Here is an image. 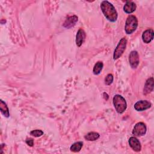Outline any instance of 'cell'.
Wrapping results in <instances>:
<instances>
[{
  "label": "cell",
  "mask_w": 154,
  "mask_h": 154,
  "mask_svg": "<svg viewBox=\"0 0 154 154\" xmlns=\"http://www.w3.org/2000/svg\"><path fill=\"white\" fill-rule=\"evenodd\" d=\"M138 26V19L136 16L134 15H129L128 16L125 25V31L127 34L133 33Z\"/></svg>",
  "instance_id": "cell-3"
},
{
  "label": "cell",
  "mask_w": 154,
  "mask_h": 154,
  "mask_svg": "<svg viewBox=\"0 0 154 154\" xmlns=\"http://www.w3.org/2000/svg\"><path fill=\"white\" fill-rule=\"evenodd\" d=\"M30 135L34 137H39L43 135V132L40 129H35L30 132Z\"/></svg>",
  "instance_id": "cell-19"
},
{
  "label": "cell",
  "mask_w": 154,
  "mask_h": 154,
  "mask_svg": "<svg viewBox=\"0 0 154 154\" xmlns=\"http://www.w3.org/2000/svg\"><path fill=\"white\" fill-rule=\"evenodd\" d=\"M78 21V17L76 15H73L68 17L63 23V26L66 28H70L75 26Z\"/></svg>",
  "instance_id": "cell-11"
},
{
  "label": "cell",
  "mask_w": 154,
  "mask_h": 154,
  "mask_svg": "<svg viewBox=\"0 0 154 154\" xmlns=\"http://www.w3.org/2000/svg\"><path fill=\"white\" fill-rule=\"evenodd\" d=\"M136 4L131 1H127L123 6V11L127 14H131L136 10Z\"/></svg>",
  "instance_id": "cell-12"
},
{
  "label": "cell",
  "mask_w": 154,
  "mask_h": 154,
  "mask_svg": "<svg viewBox=\"0 0 154 154\" xmlns=\"http://www.w3.org/2000/svg\"><path fill=\"white\" fill-rule=\"evenodd\" d=\"M103 64L102 61H98L97 62L94 67H93V72L94 73V75H99L103 69Z\"/></svg>",
  "instance_id": "cell-17"
},
{
  "label": "cell",
  "mask_w": 154,
  "mask_h": 154,
  "mask_svg": "<svg viewBox=\"0 0 154 154\" xmlns=\"http://www.w3.org/2000/svg\"><path fill=\"white\" fill-rule=\"evenodd\" d=\"M99 137V134L96 132H90L84 136L85 139L88 141H95L97 140Z\"/></svg>",
  "instance_id": "cell-15"
},
{
  "label": "cell",
  "mask_w": 154,
  "mask_h": 154,
  "mask_svg": "<svg viewBox=\"0 0 154 154\" xmlns=\"http://www.w3.org/2000/svg\"><path fill=\"white\" fill-rule=\"evenodd\" d=\"M114 80V78H113V75L112 74H108L105 78V84L107 85H111Z\"/></svg>",
  "instance_id": "cell-18"
},
{
  "label": "cell",
  "mask_w": 154,
  "mask_h": 154,
  "mask_svg": "<svg viewBox=\"0 0 154 154\" xmlns=\"http://www.w3.org/2000/svg\"><path fill=\"white\" fill-rule=\"evenodd\" d=\"M103 95H104V99L106 100V98L108 99V95L107 94V93H103Z\"/></svg>",
  "instance_id": "cell-21"
},
{
  "label": "cell",
  "mask_w": 154,
  "mask_h": 154,
  "mask_svg": "<svg viewBox=\"0 0 154 154\" xmlns=\"http://www.w3.org/2000/svg\"><path fill=\"white\" fill-rule=\"evenodd\" d=\"M26 143L29 146H33L34 145V140L32 138H27L25 141Z\"/></svg>",
  "instance_id": "cell-20"
},
{
  "label": "cell",
  "mask_w": 154,
  "mask_h": 154,
  "mask_svg": "<svg viewBox=\"0 0 154 154\" xmlns=\"http://www.w3.org/2000/svg\"><path fill=\"white\" fill-rule=\"evenodd\" d=\"M85 38V32L83 29L79 28L76 35V45L77 46L80 47L84 43Z\"/></svg>",
  "instance_id": "cell-10"
},
{
  "label": "cell",
  "mask_w": 154,
  "mask_h": 154,
  "mask_svg": "<svg viewBox=\"0 0 154 154\" xmlns=\"http://www.w3.org/2000/svg\"><path fill=\"white\" fill-rule=\"evenodd\" d=\"M147 127L143 122H138L135 124L132 130V134L136 137H141L146 134Z\"/></svg>",
  "instance_id": "cell-5"
},
{
  "label": "cell",
  "mask_w": 154,
  "mask_h": 154,
  "mask_svg": "<svg viewBox=\"0 0 154 154\" xmlns=\"http://www.w3.org/2000/svg\"><path fill=\"white\" fill-rule=\"evenodd\" d=\"M100 9L105 18L111 22H114L118 17L117 12L114 5L108 1H103L100 4Z\"/></svg>",
  "instance_id": "cell-1"
},
{
  "label": "cell",
  "mask_w": 154,
  "mask_h": 154,
  "mask_svg": "<svg viewBox=\"0 0 154 154\" xmlns=\"http://www.w3.org/2000/svg\"><path fill=\"white\" fill-rule=\"evenodd\" d=\"M113 105L119 114H122L126 109L127 104L125 99L120 94H116L113 97Z\"/></svg>",
  "instance_id": "cell-2"
},
{
  "label": "cell",
  "mask_w": 154,
  "mask_h": 154,
  "mask_svg": "<svg viewBox=\"0 0 154 154\" xmlns=\"http://www.w3.org/2000/svg\"><path fill=\"white\" fill-rule=\"evenodd\" d=\"M129 63L132 69H137L140 63L139 55L137 51H132L130 52L129 55Z\"/></svg>",
  "instance_id": "cell-6"
},
{
  "label": "cell",
  "mask_w": 154,
  "mask_h": 154,
  "mask_svg": "<svg viewBox=\"0 0 154 154\" xmlns=\"http://www.w3.org/2000/svg\"><path fill=\"white\" fill-rule=\"evenodd\" d=\"M83 146V142L77 141L74 143L70 147V151L72 152H78L81 150Z\"/></svg>",
  "instance_id": "cell-16"
},
{
  "label": "cell",
  "mask_w": 154,
  "mask_h": 154,
  "mask_svg": "<svg viewBox=\"0 0 154 154\" xmlns=\"http://www.w3.org/2000/svg\"><path fill=\"white\" fill-rule=\"evenodd\" d=\"M153 30L152 28H149L145 30L142 34V40L145 43H149L153 38Z\"/></svg>",
  "instance_id": "cell-9"
},
{
  "label": "cell",
  "mask_w": 154,
  "mask_h": 154,
  "mask_svg": "<svg viewBox=\"0 0 154 154\" xmlns=\"http://www.w3.org/2000/svg\"><path fill=\"white\" fill-rule=\"evenodd\" d=\"M129 144L132 149L137 152H138L141 149V145L140 141L135 137H131L129 139Z\"/></svg>",
  "instance_id": "cell-8"
},
{
  "label": "cell",
  "mask_w": 154,
  "mask_h": 154,
  "mask_svg": "<svg viewBox=\"0 0 154 154\" xmlns=\"http://www.w3.org/2000/svg\"><path fill=\"white\" fill-rule=\"evenodd\" d=\"M151 106L150 102L146 100H141L134 104V108L137 111H143L150 108Z\"/></svg>",
  "instance_id": "cell-7"
},
{
  "label": "cell",
  "mask_w": 154,
  "mask_h": 154,
  "mask_svg": "<svg viewBox=\"0 0 154 154\" xmlns=\"http://www.w3.org/2000/svg\"><path fill=\"white\" fill-rule=\"evenodd\" d=\"M0 111L4 117L8 118L10 116L7 104L2 100H1L0 101Z\"/></svg>",
  "instance_id": "cell-14"
},
{
  "label": "cell",
  "mask_w": 154,
  "mask_h": 154,
  "mask_svg": "<svg viewBox=\"0 0 154 154\" xmlns=\"http://www.w3.org/2000/svg\"><path fill=\"white\" fill-rule=\"evenodd\" d=\"M153 90V77H150L149 78L144 85L143 89V94L146 95L150 93H151Z\"/></svg>",
  "instance_id": "cell-13"
},
{
  "label": "cell",
  "mask_w": 154,
  "mask_h": 154,
  "mask_svg": "<svg viewBox=\"0 0 154 154\" xmlns=\"http://www.w3.org/2000/svg\"><path fill=\"white\" fill-rule=\"evenodd\" d=\"M127 45V39L126 37H123L120 39L117 44L113 54V59L114 60L119 58L125 52Z\"/></svg>",
  "instance_id": "cell-4"
}]
</instances>
